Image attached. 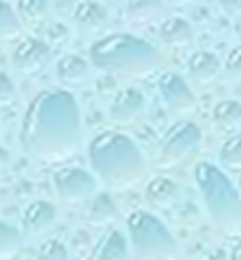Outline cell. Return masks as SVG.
I'll list each match as a JSON object with an SVG mask.
<instances>
[{
  "label": "cell",
  "mask_w": 241,
  "mask_h": 260,
  "mask_svg": "<svg viewBox=\"0 0 241 260\" xmlns=\"http://www.w3.org/2000/svg\"><path fill=\"white\" fill-rule=\"evenodd\" d=\"M21 34V21L14 12V7L5 0H0V38H17Z\"/></svg>",
  "instance_id": "obj_24"
},
{
  "label": "cell",
  "mask_w": 241,
  "mask_h": 260,
  "mask_svg": "<svg viewBox=\"0 0 241 260\" xmlns=\"http://www.w3.org/2000/svg\"><path fill=\"white\" fill-rule=\"evenodd\" d=\"M159 38L168 45V48H185V45H192V41H194L192 21H187L185 17H168V19L161 21Z\"/></svg>",
  "instance_id": "obj_18"
},
{
  "label": "cell",
  "mask_w": 241,
  "mask_h": 260,
  "mask_svg": "<svg viewBox=\"0 0 241 260\" xmlns=\"http://www.w3.org/2000/svg\"><path fill=\"white\" fill-rule=\"evenodd\" d=\"M225 74H227L229 81H239L241 76V48H232L229 50L227 59H225Z\"/></svg>",
  "instance_id": "obj_27"
},
{
  "label": "cell",
  "mask_w": 241,
  "mask_h": 260,
  "mask_svg": "<svg viewBox=\"0 0 241 260\" xmlns=\"http://www.w3.org/2000/svg\"><path fill=\"white\" fill-rule=\"evenodd\" d=\"M95 178L109 189H128L147 175V158L137 142L121 130H102L88 144Z\"/></svg>",
  "instance_id": "obj_2"
},
{
  "label": "cell",
  "mask_w": 241,
  "mask_h": 260,
  "mask_svg": "<svg viewBox=\"0 0 241 260\" xmlns=\"http://www.w3.org/2000/svg\"><path fill=\"white\" fill-rule=\"evenodd\" d=\"M213 123L222 133H236L241 125V104L236 100H222L213 107Z\"/></svg>",
  "instance_id": "obj_20"
},
{
  "label": "cell",
  "mask_w": 241,
  "mask_h": 260,
  "mask_svg": "<svg viewBox=\"0 0 241 260\" xmlns=\"http://www.w3.org/2000/svg\"><path fill=\"white\" fill-rule=\"evenodd\" d=\"M85 208H83V218L88 220L90 225L95 227H107L111 222H116L121 211H118V204L114 201L109 192H95L90 194L85 201Z\"/></svg>",
  "instance_id": "obj_12"
},
{
  "label": "cell",
  "mask_w": 241,
  "mask_h": 260,
  "mask_svg": "<svg viewBox=\"0 0 241 260\" xmlns=\"http://www.w3.org/2000/svg\"><path fill=\"white\" fill-rule=\"evenodd\" d=\"M130 255L128 248V237L116 227H109L107 232L97 239V244L90 251L92 260H125Z\"/></svg>",
  "instance_id": "obj_14"
},
{
  "label": "cell",
  "mask_w": 241,
  "mask_h": 260,
  "mask_svg": "<svg viewBox=\"0 0 241 260\" xmlns=\"http://www.w3.org/2000/svg\"><path fill=\"white\" fill-rule=\"evenodd\" d=\"M12 69L24 76H38L50 67V48L41 38H21L14 48L12 57Z\"/></svg>",
  "instance_id": "obj_9"
},
{
  "label": "cell",
  "mask_w": 241,
  "mask_h": 260,
  "mask_svg": "<svg viewBox=\"0 0 241 260\" xmlns=\"http://www.w3.org/2000/svg\"><path fill=\"white\" fill-rule=\"evenodd\" d=\"M48 36H50V41H52V45H62V43L69 41L71 34L64 24H52V26L48 28Z\"/></svg>",
  "instance_id": "obj_28"
},
{
  "label": "cell",
  "mask_w": 241,
  "mask_h": 260,
  "mask_svg": "<svg viewBox=\"0 0 241 260\" xmlns=\"http://www.w3.org/2000/svg\"><path fill=\"white\" fill-rule=\"evenodd\" d=\"M38 255L43 260H66L69 258V248L62 239H48L43 241V246L38 248Z\"/></svg>",
  "instance_id": "obj_25"
},
{
  "label": "cell",
  "mask_w": 241,
  "mask_h": 260,
  "mask_svg": "<svg viewBox=\"0 0 241 260\" xmlns=\"http://www.w3.org/2000/svg\"><path fill=\"white\" fill-rule=\"evenodd\" d=\"M128 248L140 260H168L180 253L178 239L159 215L137 208L128 215Z\"/></svg>",
  "instance_id": "obj_5"
},
{
  "label": "cell",
  "mask_w": 241,
  "mask_h": 260,
  "mask_svg": "<svg viewBox=\"0 0 241 260\" xmlns=\"http://www.w3.org/2000/svg\"><path fill=\"white\" fill-rule=\"evenodd\" d=\"M220 166H222V171H229V173L241 171V137L239 135H232L222 142Z\"/></svg>",
  "instance_id": "obj_23"
},
{
  "label": "cell",
  "mask_w": 241,
  "mask_h": 260,
  "mask_svg": "<svg viewBox=\"0 0 241 260\" xmlns=\"http://www.w3.org/2000/svg\"><path fill=\"white\" fill-rule=\"evenodd\" d=\"M81 144V109L69 90H43L28 102L21 147L43 161H64Z\"/></svg>",
  "instance_id": "obj_1"
},
{
  "label": "cell",
  "mask_w": 241,
  "mask_h": 260,
  "mask_svg": "<svg viewBox=\"0 0 241 260\" xmlns=\"http://www.w3.org/2000/svg\"><path fill=\"white\" fill-rule=\"evenodd\" d=\"M57 81L62 83L64 88H81L92 78V64L83 55H64L59 57V62L55 67Z\"/></svg>",
  "instance_id": "obj_13"
},
{
  "label": "cell",
  "mask_w": 241,
  "mask_h": 260,
  "mask_svg": "<svg viewBox=\"0 0 241 260\" xmlns=\"http://www.w3.org/2000/svg\"><path fill=\"white\" fill-rule=\"evenodd\" d=\"M52 185L59 199L69 201V204H83L90 194L97 192L99 180L95 178V173L81 166H66L52 175Z\"/></svg>",
  "instance_id": "obj_7"
},
{
  "label": "cell",
  "mask_w": 241,
  "mask_h": 260,
  "mask_svg": "<svg viewBox=\"0 0 241 260\" xmlns=\"http://www.w3.org/2000/svg\"><path fill=\"white\" fill-rule=\"evenodd\" d=\"M90 64L128 78H147L161 69V52L132 34H109L90 45Z\"/></svg>",
  "instance_id": "obj_3"
},
{
  "label": "cell",
  "mask_w": 241,
  "mask_h": 260,
  "mask_svg": "<svg viewBox=\"0 0 241 260\" xmlns=\"http://www.w3.org/2000/svg\"><path fill=\"white\" fill-rule=\"evenodd\" d=\"M57 218H59V211L55 204H50L45 199H36L21 213V227L26 234H43L57 225Z\"/></svg>",
  "instance_id": "obj_11"
},
{
  "label": "cell",
  "mask_w": 241,
  "mask_h": 260,
  "mask_svg": "<svg viewBox=\"0 0 241 260\" xmlns=\"http://www.w3.org/2000/svg\"><path fill=\"white\" fill-rule=\"evenodd\" d=\"M74 21L76 26L85 34H97V31H104L107 24H109V12L104 10V5L95 3V0H83L78 3L76 10H74Z\"/></svg>",
  "instance_id": "obj_17"
},
{
  "label": "cell",
  "mask_w": 241,
  "mask_h": 260,
  "mask_svg": "<svg viewBox=\"0 0 241 260\" xmlns=\"http://www.w3.org/2000/svg\"><path fill=\"white\" fill-rule=\"evenodd\" d=\"M187 71L192 76L196 83L201 85H208V83H213L222 71V62L220 57L211 52V50H199V52H194L189 57V62H187Z\"/></svg>",
  "instance_id": "obj_16"
},
{
  "label": "cell",
  "mask_w": 241,
  "mask_h": 260,
  "mask_svg": "<svg viewBox=\"0 0 241 260\" xmlns=\"http://www.w3.org/2000/svg\"><path fill=\"white\" fill-rule=\"evenodd\" d=\"M156 90H159V97H161V102H163V107L168 111H173V114H189L196 107L194 90L189 88V83L180 74L163 71L159 76Z\"/></svg>",
  "instance_id": "obj_8"
},
{
  "label": "cell",
  "mask_w": 241,
  "mask_h": 260,
  "mask_svg": "<svg viewBox=\"0 0 241 260\" xmlns=\"http://www.w3.org/2000/svg\"><path fill=\"white\" fill-rule=\"evenodd\" d=\"M50 3L48 0H19L17 3V17H19L21 26L36 28L48 19Z\"/></svg>",
  "instance_id": "obj_21"
},
{
  "label": "cell",
  "mask_w": 241,
  "mask_h": 260,
  "mask_svg": "<svg viewBox=\"0 0 241 260\" xmlns=\"http://www.w3.org/2000/svg\"><path fill=\"white\" fill-rule=\"evenodd\" d=\"M21 244H24L21 230H17L14 225L0 220V258H12V255H17L21 251Z\"/></svg>",
  "instance_id": "obj_22"
},
{
  "label": "cell",
  "mask_w": 241,
  "mask_h": 260,
  "mask_svg": "<svg viewBox=\"0 0 241 260\" xmlns=\"http://www.w3.org/2000/svg\"><path fill=\"white\" fill-rule=\"evenodd\" d=\"M220 7L222 12L229 14V17H236L241 10V0H220Z\"/></svg>",
  "instance_id": "obj_29"
},
{
  "label": "cell",
  "mask_w": 241,
  "mask_h": 260,
  "mask_svg": "<svg viewBox=\"0 0 241 260\" xmlns=\"http://www.w3.org/2000/svg\"><path fill=\"white\" fill-rule=\"evenodd\" d=\"M180 199V187L165 175H154L145 185V201L152 208H170Z\"/></svg>",
  "instance_id": "obj_15"
},
{
  "label": "cell",
  "mask_w": 241,
  "mask_h": 260,
  "mask_svg": "<svg viewBox=\"0 0 241 260\" xmlns=\"http://www.w3.org/2000/svg\"><path fill=\"white\" fill-rule=\"evenodd\" d=\"M14 100H17V85L10 74L0 71V107H10Z\"/></svg>",
  "instance_id": "obj_26"
},
{
  "label": "cell",
  "mask_w": 241,
  "mask_h": 260,
  "mask_svg": "<svg viewBox=\"0 0 241 260\" xmlns=\"http://www.w3.org/2000/svg\"><path fill=\"white\" fill-rule=\"evenodd\" d=\"M201 149V128L194 121H178L163 133L159 156L168 168L189 164Z\"/></svg>",
  "instance_id": "obj_6"
},
{
  "label": "cell",
  "mask_w": 241,
  "mask_h": 260,
  "mask_svg": "<svg viewBox=\"0 0 241 260\" xmlns=\"http://www.w3.org/2000/svg\"><path fill=\"white\" fill-rule=\"evenodd\" d=\"M165 0H125V17L130 24H149L163 14Z\"/></svg>",
  "instance_id": "obj_19"
},
{
  "label": "cell",
  "mask_w": 241,
  "mask_h": 260,
  "mask_svg": "<svg viewBox=\"0 0 241 260\" xmlns=\"http://www.w3.org/2000/svg\"><path fill=\"white\" fill-rule=\"evenodd\" d=\"M165 3L173 7H189V5H194V3H199V0H165Z\"/></svg>",
  "instance_id": "obj_30"
},
{
  "label": "cell",
  "mask_w": 241,
  "mask_h": 260,
  "mask_svg": "<svg viewBox=\"0 0 241 260\" xmlns=\"http://www.w3.org/2000/svg\"><path fill=\"white\" fill-rule=\"evenodd\" d=\"M194 182L201 194L208 220L220 232L239 234L241 230V197L234 182L220 166L211 161H201L194 168Z\"/></svg>",
  "instance_id": "obj_4"
},
{
  "label": "cell",
  "mask_w": 241,
  "mask_h": 260,
  "mask_svg": "<svg viewBox=\"0 0 241 260\" xmlns=\"http://www.w3.org/2000/svg\"><path fill=\"white\" fill-rule=\"evenodd\" d=\"M147 100L145 92L137 88H123L118 90L109 104V118L118 125H130L145 114Z\"/></svg>",
  "instance_id": "obj_10"
}]
</instances>
